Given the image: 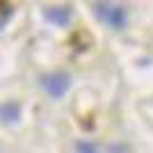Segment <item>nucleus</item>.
I'll list each match as a JSON object with an SVG mask.
<instances>
[{"label": "nucleus", "instance_id": "nucleus-1", "mask_svg": "<svg viewBox=\"0 0 153 153\" xmlns=\"http://www.w3.org/2000/svg\"><path fill=\"white\" fill-rule=\"evenodd\" d=\"M96 16L105 23V25L114 27V30H121L128 21V12L121 5H114V2H108V0H101L96 5Z\"/></svg>", "mask_w": 153, "mask_h": 153}, {"label": "nucleus", "instance_id": "nucleus-2", "mask_svg": "<svg viewBox=\"0 0 153 153\" xmlns=\"http://www.w3.org/2000/svg\"><path fill=\"white\" fill-rule=\"evenodd\" d=\"M41 85H44V89L53 98H59V96L66 94V89H69V85H71V78L66 73H51V76H46L41 80Z\"/></svg>", "mask_w": 153, "mask_h": 153}, {"label": "nucleus", "instance_id": "nucleus-3", "mask_svg": "<svg viewBox=\"0 0 153 153\" xmlns=\"http://www.w3.org/2000/svg\"><path fill=\"white\" fill-rule=\"evenodd\" d=\"M46 19L55 25H66L71 19V12L66 7H53V9H46Z\"/></svg>", "mask_w": 153, "mask_h": 153}, {"label": "nucleus", "instance_id": "nucleus-4", "mask_svg": "<svg viewBox=\"0 0 153 153\" xmlns=\"http://www.w3.org/2000/svg\"><path fill=\"white\" fill-rule=\"evenodd\" d=\"M19 114H21L19 103L9 101V103H2V105H0V121L12 123V121H16V119H19Z\"/></svg>", "mask_w": 153, "mask_h": 153}, {"label": "nucleus", "instance_id": "nucleus-5", "mask_svg": "<svg viewBox=\"0 0 153 153\" xmlns=\"http://www.w3.org/2000/svg\"><path fill=\"white\" fill-rule=\"evenodd\" d=\"M76 153H96V146L94 144H87V142H80L76 149Z\"/></svg>", "mask_w": 153, "mask_h": 153}]
</instances>
